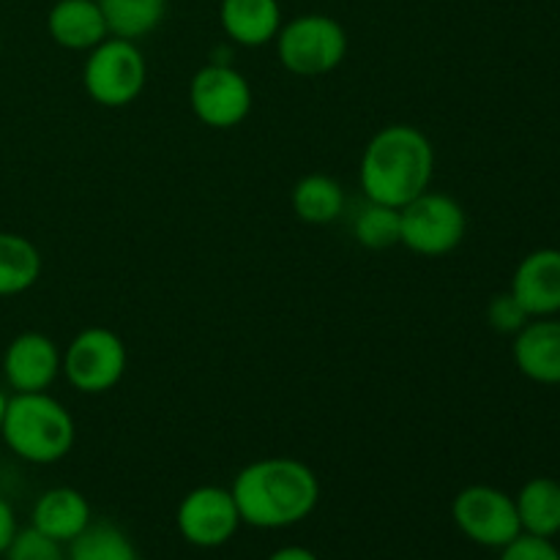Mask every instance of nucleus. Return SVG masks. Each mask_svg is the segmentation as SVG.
Returning <instances> with one entry per match:
<instances>
[{"label": "nucleus", "instance_id": "f257e3e1", "mask_svg": "<svg viewBox=\"0 0 560 560\" xmlns=\"http://www.w3.org/2000/svg\"><path fill=\"white\" fill-rule=\"evenodd\" d=\"M241 523L260 530L299 525L320 503V479L295 457H262L238 470L230 487Z\"/></svg>", "mask_w": 560, "mask_h": 560}, {"label": "nucleus", "instance_id": "f03ea898", "mask_svg": "<svg viewBox=\"0 0 560 560\" xmlns=\"http://www.w3.org/2000/svg\"><path fill=\"white\" fill-rule=\"evenodd\" d=\"M432 175L435 148L424 131L410 124L383 126L361 153L359 184L370 202L405 208L432 189Z\"/></svg>", "mask_w": 560, "mask_h": 560}, {"label": "nucleus", "instance_id": "7ed1b4c3", "mask_svg": "<svg viewBox=\"0 0 560 560\" xmlns=\"http://www.w3.org/2000/svg\"><path fill=\"white\" fill-rule=\"evenodd\" d=\"M0 438L20 459L31 465H55L74 448L77 424L52 394H14L5 405Z\"/></svg>", "mask_w": 560, "mask_h": 560}, {"label": "nucleus", "instance_id": "20e7f679", "mask_svg": "<svg viewBox=\"0 0 560 560\" xmlns=\"http://www.w3.org/2000/svg\"><path fill=\"white\" fill-rule=\"evenodd\" d=\"M277 58L290 74H331L348 58V31L328 14H301L282 22L277 33Z\"/></svg>", "mask_w": 560, "mask_h": 560}, {"label": "nucleus", "instance_id": "39448f33", "mask_svg": "<svg viewBox=\"0 0 560 560\" xmlns=\"http://www.w3.org/2000/svg\"><path fill=\"white\" fill-rule=\"evenodd\" d=\"M148 82V63L137 42L107 36L88 52L82 66V88L96 104L120 109L142 96Z\"/></svg>", "mask_w": 560, "mask_h": 560}, {"label": "nucleus", "instance_id": "423d86ee", "mask_svg": "<svg viewBox=\"0 0 560 560\" xmlns=\"http://www.w3.org/2000/svg\"><path fill=\"white\" fill-rule=\"evenodd\" d=\"M129 370L124 339L104 326L82 328L63 350L60 375L74 392L98 397L118 386Z\"/></svg>", "mask_w": 560, "mask_h": 560}, {"label": "nucleus", "instance_id": "0eeeda50", "mask_svg": "<svg viewBox=\"0 0 560 560\" xmlns=\"http://www.w3.org/2000/svg\"><path fill=\"white\" fill-rule=\"evenodd\" d=\"M399 219H402L399 244L421 257L452 255L468 233L465 208L443 191L427 189L424 195L399 208Z\"/></svg>", "mask_w": 560, "mask_h": 560}, {"label": "nucleus", "instance_id": "6e6552de", "mask_svg": "<svg viewBox=\"0 0 560 560\" xmlns=\"http://www.w3.org/2000/svg\"><path fill=\"white\" fill-rule=\"evenodd\" d=\"M189 104L202 126L224 131L235 129L249 118L255 93H252L249 80L235 66L213 60L191 77Z\"/></svg>", "mask_w": 560, "mask_h": 560}, {"label": "nucleus", "instance_id": "1a4fd4ad", "mask_svg": "<svg viewBox=\"0 0 560 560\" xmlns=\"http://www.w3.org/2000/svg\"><path fill=\"white\" fill-rule=\"evenodd\" d=\"M452 520L465 539L501 550L523 534L514 498L490 485H470L454 495Z\"/></svg>", "mask_w": 560, "mask_h": 560}, {"label": "nucleus", "instance_id": "9d476101", "mask_svg": "<svg viewBox=\"0 0 560 560\" xmlns=\"http://www.w3.org/2000/svg\"><path fill=\"white\" fill-rule=\"evenodd\" d=\"M175 525L186 545L213 550V547L228 545L244 523H241L238 506L228 487L202 485L186 492L184 501L178 503Z\"/></svg>", "mask_w": 560, "mask_h": 560}, {"label": "nucleus", "instance_id": "9b49d317", "mask_svg": "<svg viewBox=\"0 0 560 560\" xmlns=\"http://www.w3.org/2000/svg\"><path fill=\"white\" fill-rule=\"evenodd\" d=\"M63 353L42 331H25L9 342L3 353V377L14 394L49 392L60 377Z\"/></svg>", "mask_w": 560, "mask_h": 560}, {"label": "nucleus", "instance_id": "f8f14e48", "mask_svg": "<svg viewBox=\"0 0 560 560\" xmlns=\"http://www.w3.org/2000/svg\"><path fill=\"white\" fill-rule=\"evenodd\" d=\"M509 293L530 317H556L560 312V249L545 246L525 255L514 268Z\"/></svg>", "mask_w": 560, "mask_h": 560}, {"label": "nucleus", "instance_id": "ddd939ff", "mask_svg": "<svg viewBox=\"0 0 560 560\" xmlns=\"http://www.w3.org/2000/svg\"><path fill=\"white\" fill-rule=\"evenodd\" d=\"M512 359L528 381L541 386H560V320L534 317L512 342Z\"/></svg>", "mask_w": 560, "mask_h": 560}, {"label": "nucleus", "instance_id": "4468645a", "mask_svg": "<svg viewBox=\"0 0 560 560\" xmlns=\"http://www.w3.org/2000/svg\"><path fill=\"white\" fill-rule=\"evenodd\" d=\"M47 33L71 52H91L109 36L96 0H58L47 14Z\"/></svg>", "mask_w": 560, "mask_h": 560}, {"label": "nucleus", "instance_id": "2eb2a0df", "mask_svg": "<svg viewBox=\"0 0 560 560\" xmlns=\"http://www.w3.org/2000/svg\"><path fill=\"white\" fill-rule=\"evenodd\" d=\"M91 503L74 487H52L38 498L31 512L33 528L60 545H69L74 536H80L91 525Z\"/></svg>", "mask_w": 560, "mask_h": 560}, {"label": "nucleus", "instance_id": "dca6fc26", "mask_svg": "<svg viewBox=\"0 0 560 560\" xmlns=\"http://www.w3.org/2000/svg\"><path fill=\"white\" fill-rule=\"evenodd\" d=\"M219 22L238 47H266L282 27V5L279 0H222Z\"/></svg>", "mask_w": 560, "mask_h": 560}, {"label": "nucleus", "instance_id": "f3484780", "mask_svg": "<svg viewBox=\"0 0 560 560\" xmlns=\"http://www.w3.org/2000/svg\"><path fill=\"white\" fill-rule=\"evenodd\" d=\"M523 534L556 539L560 534V481L550 476H536L525 481L514 498Z\"/></svg>", "mask_w": 560, "mask_h": 560}, {"label": "nucleus", "instance_id": "a211bd4d", "mask_svg": "<svg viewBox=\"0 0 560 560\" xmlns=\"http://www.w3.org/2000/svg\"><path fill=\"white\" fill-rule=\"evenodd\" d=\"M345 189L337 178L310 173L290 191L293 213L306 224H331L345 213Z\"/></svg>", "mask_w": 560, "mask_h": 560}, {"label": "nucleus", "instance_id": "6ab92c4d", "mask_svg": "<svg viewBox=\"0 0 560 560\" xmlns=\"http://www.w3.org/2000/svg\"><path fill=\"white\" fill-rule=\"evenodd\" d=\"M42 252L31 238L0 233V299L27 293L42 277Z\"/></svg>", "mask_w": 560, "mask_h": 560}, {"label": "nucleus", "instance_id": "aec40b11", "mask_svg": "<svg viewBox=\"0 0 560 560\" xmlns=\"http://www.w3.org/2000/svg\"><path fill=\"white\" fill-rule=\"evenodd\" d=\"M109 36L137 42L156 31L167 16L170 0H96Z\"/></svg>", "mask_w": 560, "mask_h": 560}, {"label": "nucleus", "instance_id": "412c9836", "mask_svg": "<svg viewBox=\"0 0 560 560\" xmlns=\"http://www.w3.org/2000/svg\"><path fill=\"white\" fill-rule=\"evenodd\" d=\"M66 547V560H140L135 541L109 520H91V525Z\"/></svg>", "mask_w": 560, "mask_h": 560}, {"label": "nucleus", "instance_id": "4be33fe9", "mask_svg": "<svg viewBox=\"0 0 560 560\" xmlns=\"http://www.w3.org/2000/svg\"><path fill=\"white\" fill-rule=\"evenodd\" d=\"M399 235H402V219H399V208L381 206V202H366L353 219V238L359 241L364 249H392L399 246Z\"/></svg>", "mask_w": 560, "mask_h": 560}, {"label": "nucleus", "instance_id": "5701e85b", "mask_svg": "<svg viewBox=\"0 0 560 560\" xmlns=\"http://www.w3.org/2000/svg\"><path fill=\"white\" fill-rule=\"evenodd\" d=\"M5 560H66V550L60 541L49 539L42 530L16 528L14 539L9 541L3 552Z\"/></svg>", "mask_w": 560, "mask_h": 560}, {"label": "nucleus", "instance_id": "b1692460", "mask_svg": "<svg viewBox=\"0 0 560 560\" xmlns=\"http://www.w3.org/2000/svg\"><path fill=\"white\" fill-rule=\"evenodd\" d=\"M528 320H534V317L523 310V304H520L509 290L506 293L492 295L490 304H487V323H490L492 331L498 334H509V337H514V334H517Z\"/></svg>", "mask_w": 560, "mask_h": 560}, {"label": "nucleus", "instance_id": "393cba45", "mask_svg": "<svg viewBox=\"0 0 560 560\" xmlns=\"http://www.w3.org/2000/svg\"><path fill=\"white\" fill-rule=\"evenodd\" d=\"M498 560H560V550L552 545V539L520 534L517 539L501 547V558Z\"/></svg>", "mask_w": 560, "mask_h": 560}, {"label": "nucleus", "instance_id": "a878e982", "mask_svg": "<svg viewBox=\"0 0 560 560\" xmlns=\"http://www.w3.org/2000/svg\"><path fill=\"white\" fill-rule=\"evenodd\" d=\"M14 534H16L14 509H11V503L5 501L3 495H0V556H3V552H5L9 541L14 539Z\"/></svg>", "mask_w": 560, "mask_h": 560}, {"label": "nucleus", "instance_id": "bb28decb", "mask_svg": "<svg viewBox=\"0 0 560 560\" xmlns=\"http://www.w3.org/2000/svg\"><path fill=\"white\" fill-rule=\"evenodd\" d=\"M268 560H320V558H317L312 550H306V547L290 545V547H279L277 552L268 556Z\"/></svg>", "mask_w": 560, "mask_h": 560}, {"label": "nucleus", "instance_id": "cd10ccee", "mask_svg": "<svg viewBox=\"0 0 560 560\" xmlns=\"http://www.w3.org/2000/svg\"><path fill=\"white\" fill-rule=\"evenodd\" d=\"M5 405H9V397H5V392L0 388V427H3V419H5Z\"/></svg>", "mask_w": 560, "mask_h": 560}]
</instances>
